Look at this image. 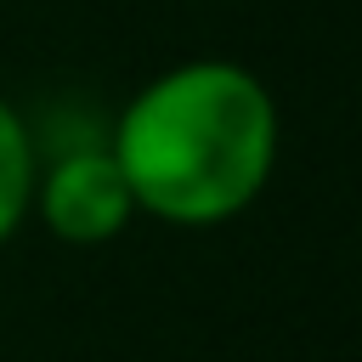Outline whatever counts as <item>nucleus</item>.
<instances>
[{
    "mask_svg": "<svg viewBox=\"0 0 362 362\" xmlns=\"http://www.w3.org/2000/svg\"><path fill=\"white\" fill-rule=\"evenodd\" d=\"M107 153L136 215L204 232L260 204L277 175L283 113L255 68L232 57H187L113 113Z\"/></svg>",
    "mask_w": 362,
    "mask_h": 362,
    "instance_id": "f257e3e1",
    "label": "nucleus"
},
{
    "mask_svg": "<svg viewBox=\"0 0 362 362\" xmlns=\"http://www.w3.org/2000/svg\"><path fill=\"white\" fill-rule=\"evenodd\" d=\"M28 215L68 249H102L136 221V198H130L107 141H96V147L79 141V147H62L51 164L40 158Z\"/></svg>",
    "mask_w": 362,
    "mask_h": 362,
    "instance_id": "f03ea898",
    "label": "nucleus"
},
{
    "mask_svg": "<svg viewBox=\"0 0 362 362\" xmlns=\"http://www.w3.org/2000/svg\"><path fill=\"white\" fill-rule=\"evenodd\" d=\"M34 175H40V136L17 113V102L0 96V243L23 232L34 204Z\"/></svg>",
    "mask_w": 362,
    "mask_h": 362,
    "instance_id": "7ed1b4c3",
    "label": "nucleus"
}]
</instances>
